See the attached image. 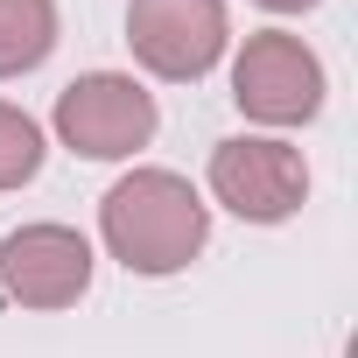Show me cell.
I'll list each match as a JSON object with an SVG mask.
<instances>
[{
	"instance_id": "8",
	"label": "cell",
	"mask_w": 358,
	"mask_h": 358,
	"mask_svg": "<svg viewBox=\"0 0 358 358\" xmlns=\"http://www.w3.org/2000/svg\"><path fill=\"white\" fill-rule=\"evenodd\" d=\"M43 169V127L22 106H0V190H22Z\"/></svg>"
},
{
	"instance_id": "7",
	"label": "cell",
	"mask_w": 358,
	"mask_h": 358,
	"mask_svg": "<svg viewBox=\"0 0 358 358\" xmlns=\"http://www.w3.org/2000/svg\"><path fill=\"white\" fill-rule=\"evenodd\" d=\"M57 50V0H0V78H22Z\"/></svg>"
},
{
	"instance_id": "6",
	"label": "cell",
	"mask_w": 358,
	"mask_h": 358,
	"mask_svg": "<svg viewBox=\"0 0 358 358\" xmlns=\"http://www.w3.org/2000/svg\"><path fill=\"white\" fill-rule=\"evenodd\" d=\"M0 288L22 309H71L92 288V246L71 225H22L0 246Z\"/></svg>"
},
{
	"instance_id": "4",
	"label": "cell",
	"mask_w": 358,
	"mask_h": 358,
	"mask_svg": "<svg viewBox=\"0 0 358 358\" xmlns=\"http://www.w3.org/2000/svg\"><path fill=\"white\" fill-rule=\"evenodd\" d=\"M57 134L85 162H120L155 141V99L120 71H92L57 92Z\"/></svg>"
},
{
	"instance_id": "2",
	"label": "cell",
	"mask_w": 358,
	"mask_h": 358,
	"mask_svg": "<svg viewBox=\"0 0 358 358\" xmlns=\"http://www.w3.org/2000/svg\"><path fill=\"white\" fill-rule=\"evenodd\" d=\"M232 99L260 127H302L323 113V64H316V50H302V36L260 29V36H246V50L232 64Z\"/></svg>"
},
{
	"instance_id": "9",
	"label": "cell",
	"mask_w": 358,
	"mask_h": 358,
	"mask_svg": "<svg viewBox=\"0 0 358 358\" xmlns=\"http://www.w3.org/2000/svg\"><path fill=\"white\" fill-rule=\"evenodd\" d=\"M260 8H274V15H302V8H316V0H260Z\"/></svg>"
},
{
	"instance_id": "5",
	"label": "cell",
	"mask_w": 358,
	"mask_h": 358,
	"mask_svg": "<svg viewBox=\"0 0 358 358\" xmlns=\"http://www.w3.org/2000/svg\"><path fill=\"white\" fill-rule=\"evenodd\" d=\"M127 43L155 78L197 85L225 57V0H127Z\"/></svg>"
},
{
	"instance_id": "3",
	"label": "cell",
	"mask_w": 358,
	"mask_h": 358,
	"mask_svg": "<svg viewBox=\"0 0 358 358\" xmlns=\"http://www.w3.org/2000/svg\"><path fill=\"white\" fill-rule=\"evenodd\" d=\"M211 197L253 225H281L302 211L309 197V169L288 141H267V134H239V141H218L211 148Z\"/></svg>"
},
{
	"instance_id": "1",
	"label": "cell",
	"mask_w": 358,
	"mask_h": 358,
	"mask_svg": "<svg viewBox=\"0 0 358 358\" xmlns=\"http://www.w3.org/2000/svg\"><path fill=\"white\" fill-rule=\"evenodd\" d=\"M99 232H106V246H113V260L127 274H176V267H190L204 253L211 218H204V204H197V190L183 176L134 169L106 190Z\"/></svg>"
}]
</instances>
